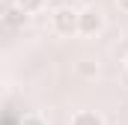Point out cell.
<instances>
[{
  "instance_id": "obj_1",
  "label": "cell",
  "mask_w": 128,
  "mask_h": 125,
  "mask_svg": "<svg viewBox=\"0 0 128 125\" xmlns=\"http://www.w3.org/2000/svg\"><path fill=\"white\" fill-rule=\"evenodd\" d=\"M78 21H80V12H74L72 6H60L54 12V30L60 36H72L78 33Z\"/></svg>"
},
{
  "instance_id": "obj_2",
  "label": "cell",
  "mask_w": 128,
  "mask_h": 125,
  "mask_svg": "<svg viewBox=\"0 0 128 125\" xmlns=\"http://www.w3.org/2000/svg\"><path fill=\"white\" fill-rule=\"evenodd\" d=\"M101 27H104V18H101V12L98 9H80V21H78V33L80 36H96V33H101Z\"/></svg>"
},
{
  "instance_id": "obj_3",
  "label": "cell",
  "mask_w": 128,
  "mask_h": 125,
  "mask_svg": "<svg viewBox=\"0 0 128 125\" xmlns=\"http://www.w3.org/2000/svg\"><path fill=\"white\" fill-rule=\"evenodd\" d=\"M27 12L24 9H18L15 6V0H6V6H3V24L9 27V30H21L24 24H27Z\"/></svg>"
},
{
  "instance_id": "obj_4",
  "label": "cell",
  "mask_w": 128,
  "mask_h": 125,
  "mask_svg": "<svg viewBox=\"0 0 128 125\" xmlns=\"http://www.w3.org/2000/svg\"><path fill=\"white\" fill-rule=\"evenodd\" d=\"M72 125H104V119L98 116L96 110H78L72 116Z\"/></svg>"
},
{
  "instance_id": "obj_5",
  "label": "cell",
  "mask_w": 128,
  "mask_h": 125,
  "mask_svg": "<svg viewBox=\"0 0 128 125\" xmlns=\"http://www.w3.org/2000/svg\"><path fill=\"white\" fill-rule=\"evenodd\" d=\"M15 6H18V9H24L27 15H36V12L45 6V0H15Z\"/></svg>"
},
{
  "instance_id": "obj_6",
  "label": "cell",
  "mask_w": 128,
  "mask_h": 125,
  "mask_svg": "<svg viewBox=\"0 0 128 125\" xmlns=\"http://www.w3.org/2000/svg\"><path fill=\"white\" fill-rule=\"evenodd\" d=\"M21 125H48V122H45V116H39V113H27V116L21 119Z\"/></svg>"
},
{
  "instance_id": "obj_7",
  "label": "cell",
  "mask_w": 128,
  "mask_h": 125,
  "mask_svg": "<svg viewBox=\"0 0 128 125\" xmlns=\"http://www.w3.org/2000/svg\"><path fill=\"white\" fill-rule=\"evenodd\" d=\"M119 9H122V12H128V0H119Z\"/></svg>"
},
{
  "instance_id": "obj_8",
  "label": "cell",
  "mask_w": 128,
  "mask_h": 125,
  "mask_svg": "<svg viewBox=\"0 0 128 125\" xmlns=\"http://www.w3.org/2000/svg\"><path fill=\"white\" fill-rule=\"evenodd\" d=\"M125 66H128V57H125Z\"/></svg>"
}]
</instances>
